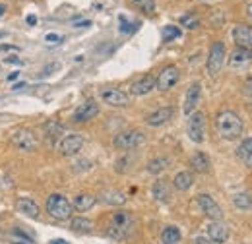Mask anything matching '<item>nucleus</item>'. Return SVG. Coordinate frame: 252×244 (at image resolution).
I'll use <instances>...</instances> for the list:
<instances>
[{
  "instance_id": "obj_1",
  "label": "nucleus",
  "mask_w": 252,
  "mask_h": 244,
  "mask_svg": "<svg viewBox=\"0 0 252 244\" xmlns=\"http://www.w3.org/2000/svg\"><path fill=\"white\" fill-rule=\"evenodd\" d=\"M216 130L223 140H237L243 134V119L235 111H221L216 117Z\"/></svg>"
},
{
  "instance_id": "obj_2",
  "label": "nucleus",
  "mask_w": 252,
  "mask_h": 244,
  "mask_svg": "<svg viewBox=\"0 0 252 244\" xmlns=\"http://www.w3.org/2000/svg\"><path fill=\"white\" fill-rule=\"evenodd\" d=\"M134 225H136V219L130 212H117V214L111 215V223H109L107 233L111 239L123 241V239L132 235Z\"/></svg>"
},
{
  "instance_id": "obj_3",
  "label": "nucleus",
  "mask_w": 252,
  "mask_h": 244,
  "mask_svg": "<svg viewBox=\"0 0 252 244\" xmlns=\"http://www.w3.org/2000/svg\"><path fill=\"white\" fill-rule=\"evenodd\" d=\"M47 214L51 215L53 219H57V221H66V219H70L72 217V212H74V208H72V202L63 196V194H51L49 198H47Z\"/></svg>"
},
{
  "instance_id": "obj_4",
  "label": "nucleus",
  "mask_w": 252,
  "mask_h": 244,
  "mask_svg": "<svg viewBox=\"0 0 252 244\" xmlns=\"http://www.w3.org/2000/svg\"><path fill=\"white\" fill-rule=\"evenodd\" d=\"M187 136L194 144H202L206 138V117L200 111H194L187 122Z\"/></svg>"
},
{
  "instance_id": "obj_5",
  "label": "nucleus",
  "mask_w": 252,
  "mask_h": 244,
  "mask_svg": "<svg viewBox=\"0 0 252 244\" xmlns=\"http://www.w3.org/2000/svg\"><path fill=\"white\" fill-rule=\"evenodd\" d=\"M144 140H146V136L140 130H126V132H121L115 136L113 146L117 150H134L140 144H144Z\"/></svg>"
},
{
  "instance_id": "obj_6",
  "label": "nucleus",
  "mask_w": 252,
  "mask_h": 244,
  "mask_svg": "<svg viewBox=\"0 0 252 244\" xmlns=\"http://www.w3.org/2000/svg\"><path fill=\"white\" fill-rule=\"evenodd\" d=\"M223 64H225V45L221 41H218V43L212 45L210 55H208V62H206V68H208L210 76H216L223 68Z\"/></svg>"
},
{
  "instance_id": "obj_7",
  "label": "nucleus",
  "mask_w": 252,
  "mask_h": 244,
  "mask_svg": "<svg viewBox=\"0 0 252 244\" xmlns=\"http://www.w3.org/2000/svg\"><path fill=\"white\" fill-rule=\"evenodd\" d=\"M196 202H198L202 214L206 215L208 219H212V221H221V219H223V210L218 206V202H216L210 194H200V196L196 198Z\"/></svg>"
},
{
  "instance_id": "obj_8",
  "label": "nucleus",
  "mask_w": 252,
  "mask_h": 244,
  "mask_svg": "<svg viewBox=\"0 0 252 244\" xmlns=\"http://www.w3.org/2000/svg\"><path fill=\"white\" fill-rule=\"evenodd\" d=\"M179 78H181L179 68L177 66H167V68L161 70V74L156 78V88L159 92H169L179 82Z\"/></svg>"
},
{
  "instance_id": "obj_9",
  "label": "nucleus",
  "mask_w": 252,
  "mask_h": 244,
  "mask_svg": "<svg viewBox=\"0 0 252 244\" xmlns=\"http://www.w3.org/2000/svg\"><path fill=\"white\" fill-rule=\"evenodd\" d=\"M12 144L18 150H22V152H30V150H33L37 146V136H35V132L30 130V128H20L18 132H14Z\"/></svg>"
},
{
  "instance_id": "obj_10",
  "label": "nucleus",
  "mask_w": 252,
  "mask_h": 244,
  "mask_svg": "<svg viewBox=\"0 0 252 244\" xmlns=\"http://www.w3.org/2000/svg\"><path fill=\"white\" fill-rule=\"evenodd\" d=\"M82 148H84V136H80V134H68L59 144V152L63 153L64 157H72V155L80 153Z\"/></svg>"
},
{
  "instance_id": "obj_11",
  "label": "nucleus",
  "mask_w": 252,
  "mask_h": 244,
  "mask_svg": "<svg viewBox=\"0 0 252 244\" xmlns=\"http://www.w3.org/2000/svg\"><path fill=\"white\" fill-rule=\"evenodd\" d=\"M99 115V105L95 103L94 99H88L86 103H82L76 111H74V115H72V119L74 122H88L92 121L94 117Z\"/></svg>"
},
{
  "instance_id": "obj_12",
  "label": "nucleus",
  "mask_w": 252,
  "mask_h": 244,
  "mask_svg": "<svg viewBox=\"0 0 252 244\" xmlns=\"http://www.w3.org/2000/svg\"><path fill=\"white\" fill-rule=\"evenodd\" d=\"M200 95H202V86L200 84H190L189 90H187V95H185V103H183V113L187 117H190L196 111Z\"/></svg>"
},
{
  "instance_id": "obj_13",
  "label": "nucleus",
  "mask_w": 252,
  "mask_h": 244,
  "mask_svg": "<svg viewBox=\"0 0 252 244\" xmlns=\"http://www.w3.org/2000/svg\"><path fill=\"white\" fill-rule=\"evenodd\" d=\"M233 41L237 43L239 49L252 51V28L245 26V24L235 26V28H233Z\"/></svg>"
},
{
  "instance_id": "obj_14",
  "label": "nucleus",
  "mask_w": 252,
  "mask_h": 244,
  "mask_svg": "<svg viewBox=\"0 0 252 244\" xmlns=\"http://www.w3.org/2000/svg\"><path fill=\"white\" fill-rule=\"evenodd\" d=\"M101 99L111 105V107H126L128 105V95L123 90H117V88H109V90H103L101 92Z\"/></svg>"
},
{
  "instance_id": "obj_15",
  "label": "nucleus",
  "mask_w": 252,
  "mask_h": 244,
  "mask_svg": "<svg viewBox=\"0 0 252 244\" xmlns=\"http://www.w3.org/2000/svg\"><path fill=\"white\" fill-rule=\"evenodd\" d=\"M173 119V109L171 107H161L158 111H154L152 115L146 117V124L152 126V128H158V126H163Z\"/></svg>"
},
{
  "instance_id": "obj_16",
  "label": "nucleus",
  "mask_w": 252,
  "mask_h": 244,
  "mask_svg": "<svg viewBox=\"0 0 252 244\" xmlns=\"http://www.w3.org/2000/svg\"><path fill=\"white\" fill-rule=\"evenodd\" d=\"M208 237H210V241H214L216 244L227 243V239H229V227L225 223H221V221H212L208 225Z\"/></svg>"
},
{
  "instance_id": "obj_17",
  "label": "nucleus",
  "mask_w": 252,
  "mask_h": 244,
  "mask_svg": "<svg viewBox=\"0 0 252 244\" xmlns=\"http://www.w3.org/2000/svg\"><path fill=\"white\" fill-rule=\"evenodd\" d=\"M154 88H156V78H154V76H144V78H140L138 82H134V84L130 86V93L140 97V95L152 93Z\"/></svg>"
},
{
  "instance_id": "obj_18",
  "label": "nucleus",
  "mask_w": 252,
  "mask_h": 244,
  "mask_svg": "<svg viewBox=\"0 0 252 244\" xmlns=\"http://www.w3.org/2000/svg\"><path fill=\"white\" fill-rule=\"evenodd\" d=\"M99 202L109 204V206H125L126 196L123 192H119V190H103L99 194Z\"/></svg>"
},
{
  "instance_id": "obj_19",
  "label": "nucleus",
  "mask_w": 252,
  "mask_h": 244,
  "mask_svg": "<svg viewBox=\"0 0 252 244\" xmlns=\"http://www.w3.org/2000/svg\"><path fill=\"white\" fill-rule=\"evenodd\" d=\"M190 167H192L194 171H198V173H210L212 163H210V159H208L206 153L196 152V153H192V157H190Z\"/></svg>"
},
{
  "instance_id": "obj_20",
  "label": "nucleus",
  "mask_w": 252,
  "mask_h": 244,
  "mask_svg": "<svg viewBox=\"0 0 252 244\" xmlns=\"http://www.w3.org/2000/svg\"><path fill=\"white\" fill-rule=\"evenodd\" d=\"M251 61H252V51H247V49H237L229 57V64L233 68H243V66H247Z\"/></svg>"
},
{
  "instance_id": "obj_21",
  "label": "nucleus",
  "mask_w": 252,
  "mask_h": 244,
  "mask_svg": "<svg viewBox=\"0 0 252 244\" xmlns=\"http://www.w3.org/2000/svg\"><path fill=\"white\" fill-rule=\"evenodd\" d=\"M152 196L156 202H161V204H167L171 200V188L165 181H158V183L152 186Z\"/></svg>"
},
{
  "instance_id": "obj_22",
  "label": "nucleus",
  "mask_w": 252,
  "mask_h": 244,
  "mask_svg": "<svg viewBox=\"0 0 252 244\" xmlns=\"http://www.w3.org/2000/svg\"><path fill=\"white\" fill-rule=\"evenodd\" d=\"M95 202H97V198L92 196V194H78L76 198H74V202H72V208L76 210V212H88V210H92L95 206Z\"/></svg>"
},
{
  "instance_id": "obj_23",
  "label": "nucleus",
  "mask_w": 252,
  "mask_h": 244,
  "mask_svg": "<svg viewBox=\"0 0 252 244\" xmlns=\"http://www.w3.org/2000/svg\"><path fill=\"white\" fill-rule=\"evenodd\" d=\"M16 208H18V212H22V214L32 217V219L39 217V206L33 200H30V198H20L16 202Z\"/></svg>"
},
{
  "instance_id": "obj_24",
  "label": "nucleus",
  "mask_w": 252,
  "mask_h": 244,
  "mask_svg": "<svg viewBox=\"0 0 252 244\" xmlns=\"http://www.w3.org/2000/svg\"><path fill=\"white\" fill-rule=\"evenodd\" d=\"M237 157L249 167L252 169V138H247L241 142V146L237 148Z\"/></svg>"
},
{
  "instance_id": "obj_25",
  "label": "nucleus",
  "mask_w": 252,
  "mask_h": 244,
  "mask_svg": "<svg viewBox=\"0 0 252 244\" xmlns=\"http://www.w3.org/2000/svg\"><path fill=\"white\" fill-rule=\"evenodd\" d=\"M192 184H194V177H192V173H189V171H181V173H177L175 179H173V186H175L177 190H181V192L189 190Z\"/></svg>"
},
{
  "instance_id": "obj_26",
  "label": "nucleus",
  "mask_w": 252,
  "mask_h": 244,
  "mask_svg": "<svg viewBox=\"0 0 252 244\" xmlns=\"http://www.w3.org/2000/svg\"><path fill=\"white\" fill-rule=\"evenodd\" d=\"M72 231L74 233H80V235H86V233H92L94 231V223L86 217H74L72 223H70Z\"/></svg>"
},
{
  "instance_id": "obj_27",
  "label": "nucleus",
  "mask_w": 252,
  "mask_h": 244,
  "mask_svg": "<svg viewBox=\"0 0 252 244\" xmlns=\"http://www.w3.org/2000/svg\"><path fill=\"white\" fill-rule=\"evenodd\" d=\"M181 239H183V235H181L179 227H173V225L165 227L163 233H161V241H163V244H179L181 243Z\"/></svg>"
},
{
  "instance_id": "obj_28",
  "label": "nucleus",
  "mask_w": 252,
  "mask_h": 244,
  "mask_svg": "<svg viewBox=\"0 0 252 244\" xmlns=\"http://www.w3.org/2000/svg\"><path fill=\"white\" fill-rule=\"evenodd\" d=\"M169 165H171V161L167 157H158V159L148 163V173L150 175H161V173H165L169 169Z\"/></svg>"
},
{
  "instance_id": "obj_29",
  "label": "nucleus",
  "mask_w": 252,
  "mask_h": 244,
  "mask_svg": "<svg viewBox=\"0 0 252 244\" xmlns=\"http://www.w3.org/2000/svg\"><path fill=\"white\" fill-rule=\"evenodd\" d=\"M233 204H235V208H239V210H252V198L249 194H235L233 196Z\"/></svg>"
},
{
  "instance_id": "obj_30",
  "label": "nucleus",
  "mask_w": 252,
  "mask_h": 244,
  "mask_svg": "<svg viewBox=\"0 0 252 244\" xmlns=\"http://www.w3.org/2000/svg\"><path fill=\"white\" fill-rule=\"evenodd\" d=\"M132 4L146 16H152L156 12V2L154 0H132Z\"/></svg>"
},
{
  "instance_id": "obj_31",
  "label": "nucleus",
  "mask_w": 252,
  "mask_h": 244,
  "mask_svg": "<svg viewBox=\"0 0 252 244\" xmlns=\"http://www.w3.org/2000/svg\"><path fill=\"white\" fill-rule=\"evenodd\" d=\"M177 37H181V30L177 28V26H165L163 28V41L167 43V41H173V39H177Z\"/></svg>"
},
{
  "instance_id": "obj_32",
  "label": "nucleus",
  "mask_w": 252,
  "mask_h": 244,
  "mask_svg": "<svg viewBox=\"0 0 252 244\" xmlns=\"http://www.w3.org/2000/svg\"><path fill=\"white\" fill-rule=\"evenodd\" d=\"M181 24H183L185 28H189V30H194V28H198L200 20H198V16H196V14H187V16H183V18H181Z\"/></svg>"
},
{
  "instance_id": "obj_33",
  "label": "nucleus",
  "mask_w": 252,
  "mask_h": 244,
  "mask_svg": "<svg viewBox=\"0 0 252 244\" xmlns=\"http://www.w3.org/2000/svg\"><path fill=\"white\" fill-rule=\"evenodd\" d=\"M243 95L247 97V99H251L252 101V76L245 82V86H243Z\"/></svg>"
},
{
  "instance_id": "obj_34",
  "label": "nucleus",
  "mask_w": 252,
  "mask_h": 244,
  "mask_svg": "<svg viewBox=\"0 0 252 244\" xmlns=\"http://www.w3.org/2000/svg\"><path fill=\"white\" fill-rule=\"evenodd\" d=\"M134 28H136V26L128 24V22H126V18H121V31H123V33H132Z\"/></svg>"
},
{
  "instance_id": "obj_35",
  "label": "nucleus",
  "mask_w": 252,
  "mask_h": 244,
  "mask_svg": "<svg viewBox=\"0 0 252 244\" xmlns=\"http://www.w3.org/2000/svg\"><path fill=\"white\" fill-rule=\"evenodd\" d=\"M194 244H216V243L210 241V239H206V237H196V239H194Z\"/></svg>"
},
{
  "instance_id": "obj_36",
  "label": "nucleus",
  "mask_w": 252,
  "mask_h": 244,
  "mask_svg": "<svg viewBox=\"0 0 252 244\" xmlns=\"http://www.w3.org/2000/svg\"><path fill=\"white\" fill-rule=\"evenodd\" d=\"M47 41H49V43H53V41L57 43V41H61V37H59V35H47Z\"/></svg>"
},
{
  "instance_id": "obj_37",
  "label": "nucleus",
  "mask_w": 252,
  "mask_h": 244,
  "mask_svg": "<svg viewBox=\"0 0 252 244\" xmlns=\"http://www.w3.org/2000/svg\"><path fill=\"white\" fill-rule=\"evenodd\" d=\"M18 78H20V74H18V72H14V74H10V76H8V80H10V82H16Z\"/></svg>"
},
{
  "instance_id": "obj_38",
  "label": "nucleus",
  "mask_w": 252,
  "mask_h": 244,
  "mask_svg": "<svg viewBox=\"0 0 252 244\" xmlns=\"http://www.w3.org/2000/svg\"><path fill=\"white\" fill-rule=\"evenodd\" d=\"M6 62H8V64H20V61H18L16 57H10V59H6Z\"/></svg>"
},
{
  "instance_id": "obj_39",
  "label": "nucleus",
  "mask_w": 252,
  "mask_h": 244,
  "mask_svg": "<svg viewBox=\"0 0 252 244\" xmlns=\"http://www.w3.org/2000/svg\"><path fill=\"white\" fill-rule=\"evenodd\" d=\"M28 24H30V26H35V24H37V18H35V16H30V18H28Z\"/></svg>"
},
{
  "instance_id": "obj_40",
  "label": "nucleus",
  "mask_w": 252,
  "mask_h": 244,
  "mask_svg": "<svg viewBox=\"0 0 252 244\" xmlns=\"http://www.w3.org/2000/svg\"><path fill=\"white\" fill-rule=\"evenodd\" d=\"M51 244H68V243L63 241V239H57V241H51Z\"/></svg>"
},
{
  "instance_id": "obj_41",
  "label": "nucleus",
  "mask_w": 252,
  "mask_h": 244,
  "mask_svg": "<svg viewBox=\"0 0 252 244\" xmlns=\"http://www.w3.org/2000/svg\"><path fill=\"white\" fill-rule=\"evenodd\" d=\"M249 16H251V20H252V2L249 4Z\"/></svg>"
},
{
  "instance_id": "obj_42",
  "label": "nucleus",
  "mask_w": 252,
  "mask_h": 244,
  "mask_svg": "<svg viewBox=\"0 0 252 244\" xmlns=\"http://www.w3.org/2000/svg\"><path fill=\"white\" fill-rule=\"evenodd\" d=\"M4 12H6V8H4V6H2V4H0V16H2V14H4Z\"/></svg>"
},
{
  "instance_id": "obj_43",
  "label": "nucleus",
  "mask_w": 252,
  "mask_h": 244,
  "mask_svg": "<svg viewBox=\"0 0 252 244\" xmlns=\"http://www.w3.org/2000/svg\"><path fill=\"white\" fill-rule=\"evenodd\" d=\"M0 37H2V33H0Z\"/></svg>"
}]
</instances>
